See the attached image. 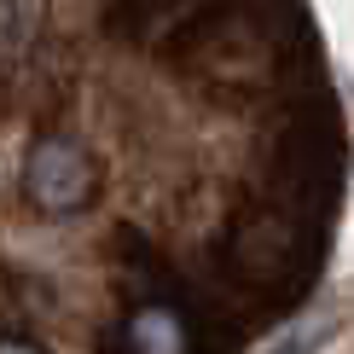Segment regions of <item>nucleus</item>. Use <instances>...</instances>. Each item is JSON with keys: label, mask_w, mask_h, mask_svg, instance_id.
Instances as JSON below:
<instances>
[{"label": "nucleus", "mask_w": 354, "mask_h": 354, "mask_svg": "<svg viewBox=\"0 0 354 354\" xmlns=\"http://www.w3.org/2000/svg\"><path fill=\"white\" fill-rule=\"evenodd\" d=\"M93 186H99V169L70 134L35 140V151L24 157V192H29V203L47 209V215L87 209V203H93Z\"/></svg>", "instance_id": "nucleus-1"}, {"label": "nucleus", "mask_w": 354, "mask_h": 354, "mask_svg": "<svg viewBox=\"0 0 354 354\" xmlns=\"http://www.w3.org/2000/svg\"><path fill=\"white\" fill-rule=\"evenodd\" d=\"M128 348L134 354H186V319L169 302H145L128 314Z\"/></svg>", "instance_id": "nucleus-2"}, {"label": "nucleus", "mask_w": 354, "mask_h": 354, "mask_svg": "<svg viewBox=\"0 0 354 354\" xmlns=\"http://www.w3.org/2000/svg\"><path fill=\"white\" fill-rule=\"evenodd\" d=\"M326 337V326H297V331H285V337H273V348H261V354H314V343Z\"/></svg>", "instance_id": "nucleus-3"}, {"label": "nucleus", "mask_w": 354, "mask_h": 354, "mask_svg": "<svg viewBox=\"0 0 354 354\" xmlns=\"http://www.w3.org/2000/svg\"><path fill=\"white\" fill-rule=\"evenodd\" d=\"M0 354H47V348H35V343H24V337H0Z\"/></svg>", "instance_id": "nucleus-4"}]
</instances>
